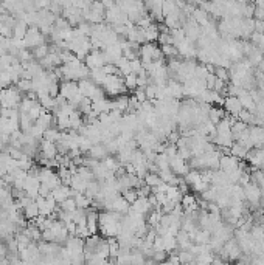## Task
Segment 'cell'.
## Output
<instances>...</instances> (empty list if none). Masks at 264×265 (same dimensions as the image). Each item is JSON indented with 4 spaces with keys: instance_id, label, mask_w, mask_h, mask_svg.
<instances>
[{
    "instance_id": "2",
    "label": "cell",
    "mask_w": 264,
    "mask_h": 265,
    "mask_svg": "<svg viewBox=\"0 0 264 265\" xmlns=\"http://www.w3.org/2000/svg\"><path fill=\"white\" fill-rule=\"evenodd\" d=\"M22 101L19 87H5L0 92V102L3 109H19V104Z\"/></svg>"
},
{
    "instance_id": "7",
    "label": "cell",
    "mask_w": 264,
    "mask_h": 265,
    "mask_svg": "<svg viewBox=\"0 0 264 265\" xmlns=\"http://www.w3.org/2000/svg\"><path fill=\"white\" fill-rule=\"evenodd\" d=\"M104 62H106V58L101 56L100 53H92L86 59V66L89 67V70H95V68L104 67Z\"/></svg>"
},
{
    "instance_id": "1",
    "label": "cell",
    "mask_w": 264,
    "mask_h": 265,
    "mask_svg": "<svg viewBox=\"0 0 264 265\" xmlns=\"http://www.w3.org/2000/svg\"><path fill=\"white\" fill-rule=\"evenodd\" d=\"M121 214L113 213V211L104 209L100 213L98 217V232L106 239V237H118L121 232Z\"/></svg>"
},
{
    "instance_id": "3",
    "label": "cell",
    "mask_w": 264,
    "mask_h": 265,
    "mask_svg": "<svg viewBox=\"0 0 264 265\" xmlns=\"http://www.w3.org/2000/svg\"><path fill=\"white\" fill-rule=\"evenodd\" d=\"M79 86H78V81H72V79H66L64 82L59 86V95H62L67 101H72L73 98L79 95Z\"/></svg>"
},
{
    "instance_id": "5",
    "label": "cell",
    "mask_w": 264,
    "mask_h": 265,
    "mask_svg": "<svg viewBox=\"0 0 264 265\" xmlns=\"http://www.w3.org/2000/svg\"><path fill=\"white\" fill-rule=\"evenodd\" d=\"M224 109L227 113L239 115V112L242 110V104L238 99V97H228L227 99H224Z\"/></svg>"
},
{
    "instance_id": "9",
    "label": "cell",
    "mask_w": 264,
    "mask_h": 265,
    "mask_svg": "<svg viewBox=\"0 0 264 265\" xmlns=\"http://www.w3.org/2000/svg\"><path fill=\"white\" fill-rule=\"evenodd\" d=\"M2 109H3V107H2V102H0V115H2Z\"/></svg>"
},
{
    "instance_id": "8",
    "label": "cell",
    "mask_w": 264,
    "mask_h": 265,
    "mask_svg": "<svg viewBox=\"0 0 264 265\" xmlns=\"http://www.w3.org/2000/svg\"><path fill=\"white\" fill-rule=\"evenodd\" d=\"M162 183H163L162 178H160V175H158L157 172H150V174L145 175V185L150 186L151 189L157 188L158 185H162Z\"/></svg>"
},
{
    "instance_id": "4",
    "label": "cell",
    "mask_w": 264,
    "mask_h": 265,
    "mask_svg": "<svg viewBox=\"0 0 264 265\" xmlns=\"http://www.w3.org/2000/svg\"><path fill=\"white\" fill-rule=\"evenodd\" d=\"M72 196H73V191H72L70 185H66V183H59L55 189L51 191V197L55 199V202L58 205L62 203L66 199H69Z\"/></svg>"
},
{
    "instance_id": "6",
    "label": "cell",
    "mask_w": 264,
    "mask_h": 265,
    "mask_svg": "<svg viewBox=\"0 0 264 265\" xmlns=\"http://www.w3.org/2000/svg\"><path fill=\"white\" fill-rule=\"evenodd\" d=\"M22 214L25 216L27 220H35L39 214V206H38V202H36V199L33 200H30V202L22 208Z\"/></svg>"
}]
</instances>
